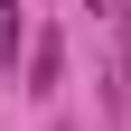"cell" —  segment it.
<instances>
[{
    "mask_svg": "<svg viewBox=\"0 0 131 131\" xmlns=\"http://www.w3.org/2000/svg\"><path fill=\"white\" fill-rule=\"evenodd\" d=\"M56 75H66V38L38 28V38H28V94H56Z\"/></svg>",
    "mask_w": 131,
    "mask_h": 131,
    "instance_id": "obj_1",
    "label": "cell"
},
{
    "mask_svg": "<svg viewBox=\"0 0 131 131\" xmlns=\"http://www.w3.org/2000/svg\"><path fill=\"white\" fill-rule=\"evenodd\" d=\"M0 66H19V0H0Z\"/></svg>",
    "mask_w": 131,
    "mask_h": 131,
    "instance_id": "obj_2",
    "label": "cell"
},
{
    "mask_svg": "<svg viewBox=\"0 0 131 131\" xmlns=\"http://www.w3.org/2000/svg\"><path fill=\"white\" fill-rule=\"evenodd\" d=\"M94 9H103V0H94Z\"/></svg>",
    "mask_w": 131,
    "mask_h": 131,
    "instance_id": "obj_3",
    "label": "cell"
}]
</instances>
